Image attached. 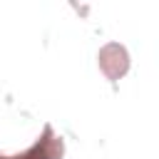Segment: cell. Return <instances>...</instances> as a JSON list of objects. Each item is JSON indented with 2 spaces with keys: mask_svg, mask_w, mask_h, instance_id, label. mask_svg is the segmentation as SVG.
Returning a JSON list of instances; mask_svg holds the SVG:
<instances>
[{
  "mask_svg": "<svg viewBox=\"0 0 159 159\" xmlns=\"http://www.w3.org/2000/svg\"><path fill=\"white\" fill-rule=\"evenodd\" d=\"M129 65H132V57H129V50L122 45V42H104L97 52V67L99 72L109 80V82H117L122 80L127 72H129Z\"/></svg>",
  "mask_w": 159,
  "mask_h": 159,
  "instance_id": "obj_1",
  "label": "cell"
},
{
  "mask_svg": "<svg viewBox=\"0 0 159 159\" xmlns=\"http://www.w3.org/2000/svg\"><path fill=\"white\" fill-rule=\"evenodd\" d=\"M65 157V139L55 134L50 124H45L42 134L35 139L30 149H25L17 157H5V159H62Z\"/></svg>",
  "mask_w": 159,
  "mask_h": 159,
  "instance_id": "obj_2",
  "label": "cell"
}]
</instances>
